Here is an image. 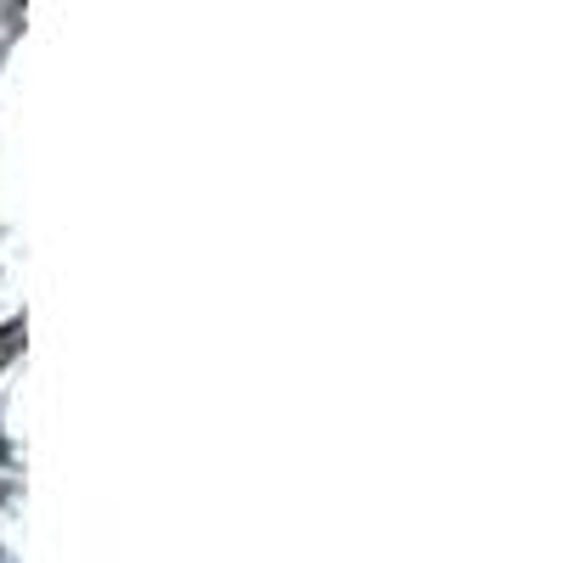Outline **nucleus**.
Returning a JSON list of instances; mask_svg holds the SVG:
<instances>
[{
  "label": "nucleus",
  "instance_id": "f257e3e1",
  "mask_svg": "<svg viewBox=\"0 0 563 563\" xmlns=\"http://www.w3.org/2000/svg\"><path fill=\"white\" fill-rule=\"evenodd\" d=\"M18 350H23V321H7L0 327V366H7Z\"/></svg>",
  "mask_w": 563,
  "mask_h": 563
}]
</instances>
